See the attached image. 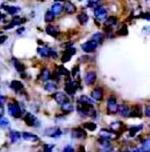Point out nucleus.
Returning a JSON list of instances; mask_svg holds the SVG:
<instances>
[{"label":"nucleus","instance_id":"obj_46","mask_svg":"<svg viewBox=\"0 0 150 152\" xmlns=\"http://www.w3.org/2000/svg\"><path fill=\"white\" fill-rule=\"evenodd\" d=\"M64 115H56L55 116V122H61V121H63V119H64Z\"/></svg>","mask_w":150,"mask_h":152},{"label":"nucleus","instance_id":"obj_35","mask_svg":"<svg viewBox=\"0 0 150 152\" xmlns=\"http://www.w3.org/2000/svg\"><path fill=\"white\" fill-rule=\"evenodd\" d=\"M143 128V125H137V126H133L131 128L129 129V136L130 137H133L136 135V133L138 131H140L141 129Z\"/></svg>","mask_w":150,"mask_h":152},{"label":"nucleus","instance_id":"obj_31","mask_svg":"<svg viewBox=\"0 0 150 152\" xmlns=\"http://www.w3.org/2000/svg\"><path fill=\"white\" fill-rule=\"evenodd\" d=\"M117 23V18L114 17V16H110V17H107L105 19V22H104V25L105 26H110L112 27L114 25H116Z\"/></svg>","mask_w":150,"mask_h":152},{"label":"nucleus","instance_id":"obj_44","mask_svg":"<svg viewBox=\"0 0 150 152\" xmlns=\"http://www.w3.org/2000/svg\"><path fill=\"white\" fill-rule=\"evenodd\" d=\"M78 72H79V66H78V65H76L74 68L72 69V71H71V73H70V75H72V77H75V76L78 74Z\"/></svg>","mask_w":150,"mask_h":152},{"label":"nucleus","instance_id":"obj_14","mask_svg":"<svg viewBox=\"0 0 150 152\" xmlns=\"http://www.w3.org/2000/svg\"><path fill=\"white\" fill-rule=\"evenodd\" d=\"M71 136H72V138H75V139H79V138H85L86 137V132H85V130H84V129L80 128V127H77V128L72 129Z\"/></svg>","mask_w":150,"mask_h":152},{"label":"nucleus","instance_id":"obj_26","mask_svg":"<svg viewBox=\"0 0 150 152\" xmlns=\"http://www.w3.org/2000/svg\"><path fill=\"white\" fill-rule=\"evenodd\" d=\"M9 138H10V141L11 143H17L21 138V134L19 133L18 131H10L9 133Z\"/></svg>","mask_w":150,"mask_h":152},{"label":"nucleus","instance_id":"obj_33","mask_svg":"<svg viewBox=\"0 0 150 152\" xmlns=\"http://www.w3.org/2000/svg\"><path fill=\"white\" fill-rule=\"evenodd\" d=\"M78 102L84 103V104H87V105H93V101L91 100V98H89L86 95H81L78 99Z\"/></svg>","mask_w":150,"mask_h":152},{"label":"nucleus","instance_id":"obj_11","mask_svg":"<svg viewBox=\"0 0 150 152\" xmlns=\"http://www.w3.org/2000/svg\"><path fill=\"white\" fill-rule=\"evenodd\" d=\"M98 143L103 147L102 148L103 151H112L113 150V146L111 145L110 140L105 139V138H103V137H100L99 139H98Z\"/></svg>","mask_w":150,"mask_h":152},{"label":"nucleus","instance_id":"obj_30","mask_svg":"<svg viewBox=\"0 0 150 152\" xmlns=\"http://www.w3.org/2000/svg\"><path fill=\"white\" fill-rule=\"evenodd\" d=\"M57 73H58L60 76H65V77L70 76V72L65 68L64 65H60V66L57 67Z\"/></svg>","mask_w":150,"mask_h":152},{"label":"nucleus","instance_id":"obj_41","mask_svg":"<svg viewBox=\"0 0 150 152\" xmlns=\"http://www.w3.org/2000/svg\"><path fill=\"white\" fill-rule=\"evenodd\" d=\"M100 1H101V0H88V6L96 8L97 5L100 3Z\"/></svg>","mask_w":150,"mask_h":152},{"label":"nucleus","instance_id":"obj_6","mask_svg":"<svg viewBox=\"0 0 150 152\" xmlns=\"http://www.w3.org/2000/svg\"><path fill=\"white\" fill-rule=\"evenodd\" d=\"M117 107L118 105H117L115 97L110 96L107 100V112L109 114H115L117 112Z\"/></svg>","mask_w":150,"mask_h":152},{"label":"nucleus","instance_id":"obj_10","mask_svg":"<svg viewBox=\"0 0 150 152\" xmlns=\"http://www.w3.org/2000/svg\"><path fill=\"white\" fill-rule=\"evenodd\" d=\"M94 16L98 20H105L107 18V10L104 7H96L94 9Z\"/></svg>","mask_w":150,"mask_h":152},{"label":"nucleus","instance_id":"obj_19","mask_svg":"<svg viewBox=\"0 0 150 152\" xmlns=\"http://www.w3.org/2000/svg\"><path fill=\"white\" fill-rule=\"evenodd\" d=\"M63 9L65 10V12L67 13V14H73V13H75L76 11V7L75 5L72 3V2L70 1H65V4H64V7Z\"/></svg>","mask_w":150,"mask_h":152},{"label":"nucleus","instance_id":"obj_47","mask_svg":"<svg viewBox=\"0 0 150 152\" xmlns=\"http://www.w3.org/2000/svg\"><path fill=\"white\" fill-rule=\"evenodd\" d=\"M7 40V36L6 35H1L0 36V44H3V43Z\"/></svg>","mask_w":150,"mask_h":152},{"label":"nucleus","instance_id":"obj_1","mask_svg":"<svg viewBox=\"0 0 150 152\" xmlns=\"http://www.w3.org/2000/svg\"><path fill=\"white\" fill-rule=\"evenodd\" d=\"M76 90H77V86L75 84V81H73L70 76H67L66 81H65V92L71 96L75 94Z\"/></svg>","mask_w":150,"mask_h":152},{"label":"nucleus","instance_id":"obj_29","mask_svg":"<svg viewBox=\"0 0 150 152\" xmlns=\"http://www.w3.org/2000/svg\"><path fill=\"white\" fill-rule=\"evenodd\" d=\"M77 19H78L79 22H80L81 25H85V24L88 22L89 17H88V15H87L85 12H82V13H80V14H78Z\"/></svg>","mask_w":150,"mask_h":152},{"label":"nucleus","instance_id":"obj_54","mask_svg":"<svg viewBox=\"0 0 150 152\" xmlns=\"http://www.w3.org/2000/svg\"><path fill=\"white\" fill-rule=\"evenodd\" d=\"M54 1H56V2H65L66 0H54Z\"/></svg>","mask_w":150,"mask_h":152},{"label":"nucleus","instance_id":"obj_5","mask_svg":"<svg viewBox=\"0 0 150 152\" xmlns=\"http://www.w3.org/2000/svg\"><path fill=\"white\" fill-rule=\"evenodd\" d=\"M43 133H44V135H46V136L52 137V138H59L62 134H63V132H62L59 128H57V127L47 128V129H45V131Z\"/></svg>","mask_w":150,"mask_h":152},{"label":"nucleus","instance_id":"obj_50","mask_svg":"<svg viewBox=\"0 0 150 152\" xmlns=\"http://www.w3.org/2000/svg\"><path fill=\"white\" fill-rule=\"evenodd\" d=\"M57 52L56 51H54V50H51V54H50V57H52V58H54V59H56L57 58Z\"/></svg>","mask_w":150,"mask_h":152},{"label":"nucleus","instance_id":"obj_25","mask_svg":"<svg viewBox=\"0 0 150 152\" xmlns=\"http://www.w3.org/2000/svg\"><path fill=\"white\" fill-rule=\"evenodd\" d=\"M51 11L54 13V15L57 16L63 11V6L60 3H58V2H55V3L51 6Z\"/></svg>","mask_w":150,"mask_h":152},{"label":"nucleus","instance_id":"obj_9","mask_svg":"<svg viewBox=\"0 0 150 152\" xmlns=\"http://www.w3.org/2000/svg\"><path fill=\"white\" fill-rule=\"evenodd\" d=\"M75 53H76V49L74 47H67L66 49H65L64 53L62 54V57H61L62 63H66V62L69 61Z\"/></svg>","mask_w":150,"mask_h":152},{"label":"nucleus","instance_id":"obj_49","mask_svg":"<svg viewBox=\"0 0 150 152\" xmlns=\"http://www.w3.org/2000/svg\"><path fill=\"white\" fill-rule=\"evenodd\" d=\"M5 101H6V97L0 94V104H4Z\"/></svg>","mask_w":150,"mask_h":152},{"label":"nucleus","instance_id":"obj_24","mask_svg":"<svg viewBox=\"0 0 150 152\" xmlns=\"http://www.w3.org/2000/svg\"><path fill=\"white\" fill-rule=\"evenodd\" d=\"M40 77H41V79L43 81H49L51 78V73H50V70H49L48 68H42L41 72H40Z\"/></svg>","mask_w":150,"mask_h":152},{"label":"nucleus","instance_id":"obj_13","mask_svg":"<svg viewBox=\"0 0 150 152\" xmlns=\"http://www.w3.org/2000/svg\"><path fill=\"white\" fill-rule=\"evenodd\" d=\"M97 79V75L94 71H88L86 73L85 77H84V81L87 85H92L95 83V81Z\"/></svg>","mask_w":150,"mask_h":152},{"label":"nucleus","instance_id":"obj_3","mask_svg":"<svg viewBox=\"0 0 150 152\" xmlns=\"http://www.w3.org/2000/svg\"><path fill=\"white\" fill-rule=\"evenodd\" d=\"M24 121H25V123L27 124L28 126H32V127H38L40 126V121L38 120V118L36 116H34L32 113H25V115H24Z\"/></svg>","mask_w":150,"mask_h":152},{"label":"nucleus","instance_id":"obj_16","mask_svg":"<svg viewBox=\"0 0 150 152\" xmlns=\"http://www.w3.org/2000/svg\"><path fill=\"white\" fill-rule=\"evenodd\" d=\"M91 97H92V99L95 100V101H101V100L103 99L102 88H100V87L94 88L91 92Z\"/></svg>","mask_w":150,"mask_h":152},{"label":"nucleus","instance_id":"obj_23","mask_svg":"<svg viewBox=\"0 0 150 152\" xmlns=\"http://www.w3.org/2000/svg\"><path fill=\"white\" fill-rule=\"evenodd\" d=\"M45 31L48 35H50V36H52V37L58 36V33H59V31H58V29L56 28V26H53V25H47L45 28Z\"/></svg>","mask_w":150,"mask_h":152},{"label":"nucleus","instance_id":"obj_4","mask_svg":"<svg viewBox=\"0 0 150 152\" xmlns=\"http://www.w3.org/2000/svg\"><path fill=\"white\" fill-rule=\"evenodd\" d=\"M97 46H98V43L95 41V40L91 39V40H89V41L83 43L82 46H81V48H82V50L84 52L90 53V52H93V51L97 48Z\"/></svg>","mask_w":150,"mask_h":152},{"label":"nucleus","instance_id":"obj_22","mask_svg":"<svg viewBox=\"0 0 150 152\" xmlns=\"http://www.w3.org/2000/svg\"><path fill=\"white\" fill-rule=\"evenodd\" d=\"M51 50L52 49L47 48V47H39L37 49V53L41 57H43V58H47V57H50Z\"/></svg>","mask_w":150,"mask_h":152},{"label":"nucleus","instance_id":"obj_40","mask_svg":"<svg viewBox=\"0 0 150 152\" xmlns=\"http://www.w3.org/2000/svg\"><path fill=\"white\" fill-rule=\"evenodd\" d=\"M122 126V122L120 121H115L113 122V123L110 124V128L113 130V131H117V130H119L120 128H121Z\"/></svg>","mask_w":150,"mask_h":152},{"label":"nucleus","instance_id":"obj_2","mask_svg":"<svg viewBox=\"0 0 150 152\" xmlns=\"http://www.w3.org/2000/svg\"><path fill=\"white\" fill-rule=\"evenodd\" d=\"M8 111H9L10 115L14 118H20L23 114L22 109H21L20 105H18V103H11L8 105Z\"/></svg>","mask_w":150,"mask_h":152},{"label":"nucleus","instance_id":"obj_37","mask_svg":"<svg viewBox=\"0 0 150 152\" xmlns=\"http://www.w3.org/2000/svg\"><path fill=\"white\" fill-rule=\"evenodd\" d=\"M83 127L85 129L89 130V131H94V130L97 128V125L94 122H86V123L83 124Z\"/></svg>","mask_w":150,"mask_h":152},{"label":"nucleus","instance_id":"obj_43","mask_svg":"<svg viewBox=\"0 0 150 152\" xmlns=\"http://www.w3.org/2000/svg\"><path fill=\"white\" fill-rule=\"evenodd\" d=\"M54 146H55L54 144H45L44 147H43V150H44L45 152H50V151L53 150Z\"/></svg>","mask_w":150,"mask_h":152},{"label":"nucleus","instance_id":"obj_51","mask_svg":"<svg viewBox=\"0 0 150 152\" xmlns=\"http://www.w3.org/2000/svg\"><path fill=\"white\" fill-rule=\"evenodd\" d=\"M24 31H25V28H24V27H20V28L17 29V31L16 32H17V34H22Z\"/></svg>","mask_w":150,"mask_h":152},{"label":"nucleus","instance_id":"obj_21","mask_svg":"<svg viewBox=\"0 0 150 152\" xmlns=\"http://www.w3.org/2000/svg\"><path fill=\"white\" fill-rule=\"evenodd\" d=\"M10 87H11L13 90H15L16 92H20L23 90L24 85L21 81L19 80H13L11 83H10Z\"/></svg>","mask_w":150,"mask_h":152},{"label":"nucleus","instance_id":"obj_34","mask_svg":"<svg viewBox=\"0 0 150 152\" xmlns=\"http://www.w3.org/2000/svg\"><path fill=\"white\" fill-rule=\"evenodd\" d=\"M91 39L95 40V41L99 44V43H102L103 40H104V35H103L102 33H100V32H96V33H94L93 35H92Z\"/></svg>","mask_w":150,"mask_h":152},{"label":"nucleus","instance_id":"obj_55","mask_svg":"<svg viewBox=\"0 0 150 152\" xmlns=\"http://www.w3.org/2000/svg\"><path fill=\"white\" fill-rule=\"evenodd\" d=\"M0 33H1V31H0Z\"/></svg>","mask_w":150,"mask_h":152},{"label":"nucleus","instance_id":"obj_45","mask_svg":"<svg viewBox=\"0 0 150 152\" xmlns=\"http://www.w3.org/2000/svg\"><path fill=\"white\" fill-rule=\"evenodd\" d=\"M63 151L64 152H72V151H74V149H73V147H71L70 145H66L63 148Z\"/></svg>","mask_w":150,"mask_h":152},{"label":"nucleus","instance_id":"obj_36","mask_svg":"<svg viewBox=\"0 0 150 152\" xmlns=\"http://www.w3.org/2000/svg\"><path fill=\"white\" fill-rule=\"evenodd\" d=\"M44 88L46 91H55L57 89V84L54 82H47V81H46Z\"/></svg>","mask_w":150,"mask_h":152},{"label":"nucleus","instance_id":"obj_27","mask_svg":"<svg viewBox=\"0 0 150 152\" xmlns=\"http://www.w3.org/2000/svg\"><path fill=\"white\" fill-rule=\"evenodd\" d=\"M12 61H13V64H14L15 69L17 70L19 73H23L24 70H25V66H24L20 61L17 60V59H15V58H13Z\"/></svg>","mask_w":150,"mask_h":152},{"label":"nucleus","instance_id":"obj_39","mask_svg":"<svg viewBox=\"0 0 150 152\" xmlns=\"http://www.w3.org/2000/svg\"><path fill=\"white\" fill-rule=\"evenodd\" d=\"M142 151H150V138H147L142 142Z\"/></svg>","mask_w":150,"mask_h":152},{"label":"nucleus","instance_id":"obj_32","mask_svg":"<svg viewBox=\"0 0 150 152\" xmlns=\"http://www.w3.org/2000/svg\"><path fill=\"white\" fill-rule=\"evenodd\" d=\"M54 19H55V15H54V13L51 11H46L45 12V15H44V20L46 23H50L54 21Z\"/></svg>","mask_w":150,"mask_h":152},{"label":"nucleus","instance_id":"obj_42","mask_svg":"<svg viewBox=\"0 0 150 152\" xmlns=\"http://www.w3.org/2000/svg\"><path fill=\"white\" fill-rule=\"evenodd\" d=\"M127 33H128V29H127L126 25H123L118 30V34L119 35H127Z\"/></svg>","mask_w":150,"mask_h":152},{"label":"nucleus","instance_id":"obj_8","mask_svg":"<svg viewBox=\"0 0 150 152\" xmlns=\"http://www.w3.org/2000/svg\"><path fill=\"white\" fill-rule=\"evenodd\" d=\"M99 135H100V137H103L108 140L116 139V138L118 137V134H117L115 131H113V130H108V129H101L99 132Z\"/></svg>","mask_w":150,"mask_h":152},{"label":"nucleus","instance_id":"obj_18","mask_svg":"<svg viewBox=\"0 0 150 152\" xmlns=\"http://www.w3.org/2000/svg\"><path fill=\"white\" fill-rule=\"evenodd\" d=\"M2 8L5 10L6 12H8V14L10 15H14L16 13L20 12V7H16V6H11V5H2Z\"/></svg>","mask_w":150,"mask_h":152},{"label":"nucleus","instance_id":"obj_20","mask_svg":"<svg viewBox=\"0 0 150 152\" xmlns=\"http://www.w3.org/2000/svg\"><path fill=\"white\" fill-rule=\"evenodd\" d=\"M73 109H74V106H73V104L70 101H66V102H64L63 104H61V110L64 114H68V113L72 112Z\"/></svg>","mask_w":150,"mask_h":152},{"label":"nucleus","instance_id":"obj_52","mask_svg":"<svg viewBox=\"0 0 150 152\" xmlns=\"http://www.w3.org/2000/svg\"><path fill=\"white\" fill-rule=\"evenodd\" d=\"M142 16H143L142 18H144V19H146V20L150 21V14H148V13H145V14H143Z\"/></svg>","mask_w":150,"mask_h":152},{"label":"nucleus","instance_id":"obj_28","mask_svg":"<svg viewBox=\"0 0 150 152\" xmlns=\"http://www.w3.org/2000/svg\"><path fill=\"white\" fill-rule=\"evenodd\" d=\"M129 116H131V117H141L142 116V110L139 106H135L130 111Z\"/></svg>","mask_w":150,"mask_h":152},{"label":"nucleus","instance_id":"obj_53","mask_svg":"<svg viewBox=\"0 0 150 152\" xmlns=\"http://www.w3.org/2000/svg\"><path fill=\"white\" fill-rule=\"evenodd\" d=\"M4 114V107L2 106V104H0V116H2Z\"/></svg>","mask_w":150,"mask_h":152},{"label":"nucleus","instance_id":"obj_48","mask_svg":"<svg viewBox=\"0 0 150 152\" xmlns=\"http://www.w3.org/2000/svg\"><path fill=\"white\" fill-rule=\"evenodd\" d=\"M145 115L147 117H150V105H147L145 108Z\"/></svg>","mask_w":150,"mask_h":152},{"label":"nucleus","instance_id":"obj_12","mask_svg":"<svg viewBox=\"0 0 150 152\" xmlns=\"http://www.w3.org/2000/svg\"><path fill=\"white\" fill-rule=\"evenodd\" d=\"M117 113L122 117H128L130 113V108L126 104H120L117 107Z\"/></svg>","mask_w":150,"mask_h":152},{"label":"nucleus","instance_id":"obj_17","mask_svg":"<svg viewBox=\"0 0 150 152\" xmlns=\"http://www.w3.org/2000/svg\"><path fill=\"white\" fill-rule=\"evenodd\" d=\"M21 136L24 140L29 141V142H36V141H39V137L37 135L33 134V133H30V132H23L21 134Z\"/></svg>","mask_w":150,"mask_h":152},{"label":"nucleus","instance_id":"obj_38","mask_svg":"<svg viewBox=\"0 0 150 152\" xmlns=\"http://www.w3.org/2000/svg\"><path fill=\"white\" fill-rule=\"evenodd\" d=\"M9 125V120L6 117H3V116H0V127L2 128H6Z\"/></svg>","mask_w":150,"mask_h":152},{"label":"nucleus","instance_id":"obj_15","mask_svg":"<svg viewBox=\"0 0 150 152\" xmlns=\"http://www.w3.org/2000/svg\"><path fill=\"white\" fill-rule=\"evenodd\" d=\"M53 97L59 105L63 104V103L66 101H69V98L67 97V95L63 93V92H56V93L53 95Z\"/></svg>","mask_w":150,"mask_h":152},{"label":"nucleus","instance_id":"obj_7","mask_svg":"<svg viewBox=\"0 0 150 152\" xmlns=\"http://www.w3.org/2000/svg\"><path fill=\"white\" fill-rule=\"evenodd\" d=\"M24 22H25V19L19 17V16H15V17H13V19L7 24V25L3 26V29L4 30H9V29H12L14 26L21 25V24L24 23Z\"/></svg>","mask_w":150,"mask_h":152}]
</instances>
